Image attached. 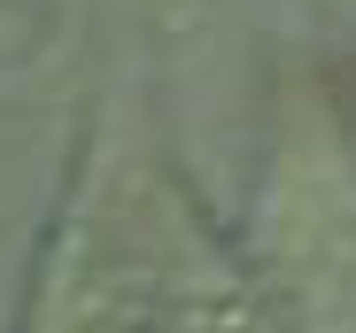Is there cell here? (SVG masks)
<instances>
[{"instance_id":"1","label":"cell","mask_w":356,"mask_h":333,"mask_svg":"<svg viewBox=\"0 0 356 333\" xmlns=\"http://www.w3.org/2000/svg\"><path fill=\"white\" fill-rule=\"evenodd\" d=\"M256 271L286 333H356V163L325 132L279 140L256 202Z\"/></svg>"}]
</instances>
